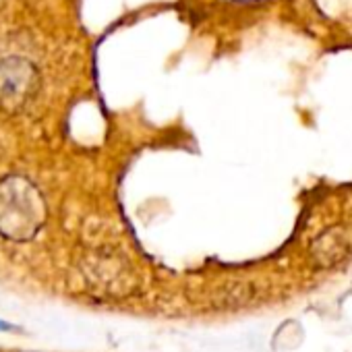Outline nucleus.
Masks as SVG:
<instances>
[{
    "label": "nucleus",
    "mask_w": 352,
    "mask_h": 352,
    "mask_svg": "<svg viewBox=\"0 0 352 352\" xmlns=\"http://www.w3.org/2000/svg\"><path fill=\"white\" fill-rule=\"evenodd\" d=\"M348 251H352V230H331L325 236H321V241L315 247V255L323 265L336 263L340 259H344L348 255Z\"/></svg>",
    "instance_id": "1"
},
{
    "label": "nucleus",
    "mask_w": 352,
    "mask_h": 352,
    "mask_svg": "<svg viewBox=\"0 0 352 352\" xmlns=\"http://www.w3.org/2000/svg\"><path fill=\"white\" fill-rule=\"evenodd\" d=\"M11 325H7V323H3V321H0V329H9Z\"/></svg>",
    "instance_id": "2"
}]
</instances>
